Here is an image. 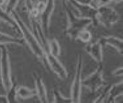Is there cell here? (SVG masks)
Wrapping results in <instances>:
<instances>
[{
  "label": "cell",
  "instance_id": "obj_1",
  "mask_svg": "<svg viewBox=\"0 0 123 103\" xmlns=\"http://www.w3.org/2000/svg\"><path fill=\"white\" fill-rule=\"evenodd\" d=\"M10 14L12 16L17 22L19 30V33L22 36L26 45H28L31 51L43 64L44 67L46 69H49L46 60V52L38 37L33 33L32 30H30L29 27L27 26L26 23L20 18L15 10L13 11Z\"/></svg>",
  "mask_w": 123,
  "mask_h": 103
},
{
  "label": "cell",
  "instance_id": "obj_2",
  "mask_svg": "<svg viewBox=\"0 0 123 103\" xmlns=\"http://www.w3.org/2000/svg\"><path fill=\"white\" fill-rule=\"evenodd\" d=\"M66 15V27L65 33L69 38L76 40L77 35L82 30L87 28L91 25L94 26L91 19L80 17L76 15L70 7L67 0L64 1Z\"/></svg>",
  "mask_w": 123,
  "mask_h": 103
},
{
  "label": "cell",
  "instance_id": "obj_3",
  "mask_svg": "<svg viewBox=\"0 0 123 103\" xmlns=\"http://www.w3.org/2000/svg\"><path fill=\"white\" fill-rule=\"evenodd\" d=\"M0 78L5 93L15 85L12 75L9 51L6 45H0Z\"/></svg>",
  "mask_w": 123,
  "mask_h": 103
},
{
  "label": "cell",
  "instance_id": "obj_4",
  "mask_svg": "<svg viewBox=\"0 0 123 103\" xmlns=\"http://www.w3.org/2000/svg\"><path fill=\"white\" fill-rule=\"evenodd\" d=\"M76 62L75 67V73L71 84L70 91V98L72 103H80L81 101L82 91V72H83V56L81 53H77Z\"/></svg>",
  "mask_w": 123,
  "mask_h": 103
},
{
  "label": "cell",
  "instance_id": "obj_5",
  "mask_svg": "<svg viewBox=\"0 0 123 103\" xmlns=\"http://www.w3.org/2000/svg\"><path fill=\"white\" fill-rule=\"evenodd\" d=\"M120 20V15L115 9L109 6L97 7L95 16L96 24H100L105 27H111Z\"/></svg>",
  "mask_w": 123,
  "mask_h": 103
},
{
  "label": "cell",
  "instance_id": "obj_6",
  "mask_svg": "<svg viewBox=\"0 0 123 103\" xmlns=\"http://www.w3.org/2000/svg\"><path fill=\"white\" fill-rule=\"evenodd\" d=\"M82 84L92 93H94L100 88L106 85L103 77V65L99 64L94 72L83 80Z\"/></svg>",
  "mask_w": 123,
  "mask_h": 103
},
{
  "label": "cell",
  "instance_id": "obj_7",
  "mask_svg": "<svg viewBox=\"0 0 123 103\" xmlns=\"http://www.w3.org/2000/svg\"><path fill=\"white\" fill-rule=\"evenodd\" d=\"M46 60L49 69H50L55 75L62 80H67L69 78V73L67 70L62 64L57 57L52 56L49 52H46Z\"/></svg>",
  "mask_w": 123,
  "mask_h": 103
},
{
  "label": "cell",
  "instance_id": "obj_8",
  "mask_svg": "<svg viewBox=\"0 0 123 103\" xmlns=\"http://www.w3.org/2000/svg\"><path fill=\"white\" fill-rule=\"evenodd\" d=\"M67 1L70 6L76 10L78 13L76 15L80 17L91 19L94 22V25H97L95 22L97 8L90 5L78 3L74 0H67Z\"/></svg>",
  "mask_w": 123,
  "mask_h": 103
},
{
  "label": "cell",
  "instance_id": "obj_9",
  "mask_svg": "<svg viewBox=\"0 0 123 103\" xmlns=\"http://www.w3.org/2000/svg\"><path fill=\"white\" fill-rule=\"evenodd\" d=\"M55 7V0H46V6L43 11L39 14L40 26L44 35L48 37L49 32L50 17Z\"/></svg>",
  "mask_w": 123,
  "mask_h": 103
},
{
  "label": "cell",
  "instance_id": "obj_10",
  "mask_svg": "<svg viewBox=\"0 0 123 103\" xmlns=\"http://www.w3.org/2000/svg\"><path fill=\"white\" fill-rule=\"evenodd\" d=\"M103 45L99 40L93 43H88L84 47V50L92 59L98 64L103 61Z\"/></svg>",
  "mask_w": 123,
  "mask_h": 103
},
{
  "label": "cell",
  "instance_id": "obj_11",
  "mask_svg": "<svg viewBox=\"0 0 123 103\" xmlns=\"http://www.w3.org/2000/svg\"><path fill=\"white\" fill-rule=\"evenodd\" d=\"M33 77L35 83V90L37 92V96L41 103H48V93L46 86L42 78L41 77L37 72H33Z\"/></svg>",
  "mask_w": 123,
  "mask_h": 103
},
{
  "label": "cell",
  "instance_id": "obj_12",
  "mask_svg": "<svg viewBox=\"0 0 123 103\" xmlns=\"http://www.w3.org/2000/svg\"><path fill=\"white\" fill-rule=\"evenodd\" d=\"M99 41L104 46H110L113 48L117 52L122 55L123 53V41L121 38L113 35H108L102 37L99 39Z\"/></svg>",
  "mask_w": 123,
  "mask_h": 103
},
{
  "label": "cell",
  "instance_id": "obj_13",
  "mask_svg": "<svg viewBox=\"0 0 123 103\" xmlns=\"http://www.w3.org/2000/svg\"><path fill=\"white\" fill-rule=\"evenodd\" d=\"M123 82L122 81L119 83L110 85L105 103H115L117 97L123 96Z\"/></svg>",
  "mask_w": 123,
  "mask_h": 103
},
{
  "label": "cell",
  "instance_id": "obj_14",
  "mask_svg": "<svg viewBox=\"0 0 123 103\" xmlns=\"http://www.w3.org/2000/svg\"><path fill=\"white\" fill-rule=\"evenodd\" d=\"M7 44L25 45L26 43L23 38L15 37L0 32V45H6Z\"/></svg>",
  "mask_w": 123,
  "mask_h": 103
},
{
  "label": "cell",
  "instance_id": "obj_15",
  "mask_svg": "<svg viewBox=\"0 0 123 103\" xmlns=\"http://www.w3.org/2000/svg\"><path fill=\"white\" fill-rule=\"evenodd\" d=\"M16 93L17 96L22 99H27L37 96V92L35 89H31L24 85L16 87Z\"/></svg>",
  "mask_w": 123,
  "mask_h": 103
},
{
  "label": "cell",
  "instance_id": "obj_16",
  "mask_svg": "<svg viewBox=\"0 0 123 103\" xmlns=\"http://www.w3.org/2000/svg\"><path fill=\"white\" fill-rule=\"evenodd\" d=\"M0 20L7 24V25L11 26L12 28H14L15 30H17L19 33L18 26L15 19L13 18L11 14H8L5 11V9H3L1 6H0Z\"/></svg>",
  "mask_w": 123,
  "mask_h": 103
},
{
  "label": "cell",
  "instance_id": "obj_17",
  "mask_svg": "<svg viewBox=\"0 0 123 103\" xmlns=\"http://www.w3.org/2000/svg\"><path fill=\"white\" fill-rule=\"evenodd\" d=\"M46 52H49L52 56L57 58L60 55L61 48H60V44L56 39L48 40V45L46 50Z\"/></svg>",
  "mask_w": 123,
  "mask_h": 103
},
{
  "label": "cell",
  "instance_id": "obj_18",
  "mask_svg": "<svg viewBox=\"0 0 123 103\" xmlns=\"http://www.w3.org/2000/svg\"><path fill=\"white\" fill-rule=\"evenodd\" d=\"M52 94L54 96L53 103H72V100L70 97H65L61 92L57 89L53 90Z\"/></svg>",
  "mask_w": 123,
  "mask_h": 103
},
{
  "label": "cell",
  "instance_id": "obj_19",
  "mask_svg": "<svg viewBox=\"0 0 123 103\" xmlns=\"http://www.w3.org/2000/svg\"><path fill=\"white\" fill-rule=\"evenodd\" d=\"M92 38V33L91 31L86 28L79 33L78 35H77L76 40H78L83 43H88L91 41Z\"/></svg>",
  "mask_w": 123,
  "mask_h": 103
},
{
  "label": "cell",
  "instance_id": "obj_20",
  "mask_svg": "<svg viewBox=\"0 0 123 103\" xmlns=\"http://www.w3.org/2000/svg\"><path fill=\"white\" fill-rule=\"evenodd\" d=\"M19 2L20 0H7L4 9L8 14H11L16 9Z\"/></svg>",
  "mask_w": 123,
  "mask_h": 103
},
{
  "label": "cell",
  "instance_id": "obj_21",
  "mask_svg": "<svg viewBox=\"0 0 123 103\" xmlns=\"http://www.w3.org/2000/svg\"><path fill=\"white\" fill-rule=\"evenodd\" d=\"M110 86V85H106V86H105L103 91L100 94L98 97H97L95 100L93 101V102L94 103H105V100H106V97H107L108 92Z\"/></svg>",
  "mask_w": 123,
  "mask_h": 103
},
{
  "label": "cell",
  "instance_id": "obj_22",
  "mask_svg": "<svg viewBox=\"0 0 123 103\" xmlns=\"http://www.w3.org/2000/svg\"><path fill=\"white\" fill-rule=\"evenodd\" d=\"M46 6V1H38L37 4H35V8L37 9L39 14L44 11Z\"/></svg>",
  "mask_w": 123,
  "mask_h": 103
},
{
  "label": "cell",
  "instance_id": "obj_23",
  "mask_svg": "<svg viewBox=\"0 0 123 103\" xmlns=\"http://www.w3.org/2000/svg\"><path fill=\"white\" fill-rule=\"evenodd\" d=\"M78 3H81L83 4H87V5H90L93 7L97 8V1L95 0H74Z\"/></svg>",
  "mask_w": 123,
  "mask_h": 103
},
{
  "label": "cell",
  "instance_id": "obj_24",
  "mask_svg": "<svg viewBox=\"0 0 123 103\" xmlns=\"http://www.w3.org/2000/svg\"><path fill=\"white\" fill-rule=\"evenodd\" d=\"M24 3L26 7V9L29 14L35 8V4L33 0H24Z\"/></svg>",
  "mask_w": 123,
  "mask_h": 103
},
{
  "label": "cell",
  "instance_id": "obj_25",
  "mask_svg": "<svg viewBox=\"0 0 123 103\" xmlns=\"http://www.w3.org/2000/svg\"><path fill=\"white\" fill-rule=\"evenodd\" d=\"M111 73H112V75L116 77L123 76V66H121L119 67L116 69H115L113 72H111Z\"/></svg>",
  "mask_w": 123,
  "mask_h": 103
},
{
  "label": "cell",
  "instance_id": "obj_26",
  "mask_svg": "<svg viewBox=\"0 0 123 103\" xmlns=\"http://www.w3.org/2000/svg\"><path fill=\"white\" fill-rule=\"evenodd\" d=\"M112 2V0H97V6H108V4H110Z\"/></svg>",
  "mask_w": 123,
  "mask_h": 103
},
{
  "label": "cell",
  "instance_id": "obj_27",
  "mask_svg": "<svg viewBox=\"0 0 123 103\" xmlns=\"http://www.w3.org/2000/svg\"><path fill=\"white\" fill-rule=\"evenodd\" d=\"M8 103L6 94L5 95H0V103Z\"/></svg>",
  "mask_w": 123,
  "mask_h": 103
},
{
  "label": "cell",
  "instance_id": "obj_28",
  "mask_svg": "<svg viewBox=\"0 0 123 103\" xmlns=\"http://www.w3.org/2000/svg\"><path fill=\"white\" fill-rule=\"evenodd\" d=\"M6 3V0H0V6L1 7L2 6L4 5Z\"/></svg>",
  "mask_w": 123,
  "mask_h": 103
},
{
  "label": "cell",
  "instance_id": "obj_29",
  "mask_svg": "<svg viewBox=\"0 0 123 103\" xmlns=\"http://www.w3.org/2000/svg\"><path fill=\"white\" fill-rule=\"evenodd\" d=\"M123 1V0H112V2H114L115 3H119Z\"/></svg>",
  "mask_w": 123,
  "mask_h": 103
},
{
  "label": "cell",
  "instance_id": "obj_30",
  "mask_svg": "<svg viewBox=\"0 0 123 103\" xmlns=\"http://www.w3.org/2000/svg\"><path fill=\"white\" fill-rule=\"evenodd\" d=\"M39 1V0H33V3H34V2H37V1Z\"/></svg>",
  "mask_w": 123,
  "mask_h": 103
},
{
  "label": "cell",
  "instance_id": "obj_31",
  "mask_svg": "<svg viewBox=\"0 0 123 103\" xmlns=\"http://www.w3.org/2000/svg\"><path fill=\"white\" fill-rule=\"evenodd\" d=\"M1 20H0V22H1Z\"/></svg>",
  "mask_w": 123,
  "mask_h": 103
},
{
  "label": "cell",
  "instance_id": "obj_32",
  "mask_svg": "<svg viewBox=\"0 0 123 103\" xmlns=\"http://www.w3.org/2000/svg\"><path fill=\"white\" fill-rule=\"evenodd\" d=\"M1 85V84H0V85Z\"/></svg>",
  "mask_w": 123,
  "mask_h": 103
}]
</instances>
